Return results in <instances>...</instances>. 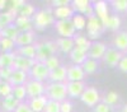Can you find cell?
Returning <instances> with one entry per match:
<instances>
[{"mask_svg": "<svg viewBox=\"0 0 127 112\" xmlns=\"http://www.w3.org/2000/svg\"><path fill=\"white\" fill-rule=\"evenodd\" d=\"M24 85L27 89V97H29V99L41 97V96H46V84L42 83V81L28 79Z\"/></svg>", "mask_w": 127, "mask_h": 112, "instance_id": "cell-6", "label": "cell"}, {"mask_svg": "<svg viewBox=\"0 0 127 112\" xmlns=\"http://www.w3.org/2000/svg\"><path fill=\"white\" fill-rule=\"evenodd\" d=\"M87 29H88V37L89 39H97L102 36L104 27L100 19L97 15H92L87 19Z\"/></svg>", "mask_w": 127, "mask_h": 112, "instance_id": "cell-4", "label": "cell"}, {"mask_svg": "<svg viewBox=\"0 0 127 112\" xmlns=\"http://www.w3.org/2000/svg\"><path fill=\"white\" fill-rule=\"evenodd\" d=\"M34 63H36V60H33V59H28V57L20 56V55H15L13 69L22 70V71H24V73H29L32 66L34 65Z\"/></svg>", "mask_w": 127, "mask_h": 112, "instance_id": "cell-13", "label": "cell"}, {"mask_svg": "<svg viewBox=\"0 0 127 112\" xmlns=\"http://www.w3.org/2000/svg\"><path fill=\"white\" fill-rule=\"evenodd\" d=\"M14 112H33V111H32V108L29 107L28 103H26V102H20L19 106L17 107V110Z\"/></svg>", "mask_w": 127, "mask_h": 112, "instance_id": "cell-46", "label": "cell"}, {"mask_svg": "<svg viewBox=\"0 0 127 112\" xmlns=\"http://www.w3.org/2000/svg\"><path fill=\"white\" fill-rule=\"evenodd\" d=\"M13 70H14L13 68H0V79L8 81L13 73Z\"/></svg>", "mask_w": 127, "mask_h": 112, "instance_id": "cell-42", "label": "cell"}, {"mask_svg": "<svg viewBox=\"0 0 127 112\" xmlns=\"http://www.w3.org/2000/svg\"><path fill=\"white\" fill-rule=\"evenodd\" d=\"M54 15H55V18H57V20L71 19L74 17V9L71 8V5L61 6V8H55L54 9Z\"/></svg>", "mask_w": 127, "mask_h": 112, "instance_id": "cell-26", "label": "cell"}, {"mask_svg": "<svg viewBox=\"0 0 127 112\" xmlns=\"http://www.w3.org/2000/svg\"><path fill=\"white\" fill-rule=\"evenodd\" d=\"M85 75L80 65H71L67 68V81H84Z\"/></svg>", "mask_w": 127, "mask_h": 112, "instance_id": "cell-16", "label": "cell"}, {"mask_svg": "<svg viewBox=\"0 0 127 112\" xmlns=\"http://www.w3.org/2000/svg\"><path fill=\"white\" fill-rule=\"evenodd\" d=\"M60 103H61V102L48 99V102L46 103V107H45L43 112H61V110H60Z\"/></svg>", "mask_w": 127, "mask_h": 112, "instance_id": "cell-40", "label": "cell"}, {"mask_svg": "<svg viewBox=\"0 0 127 112\" xmlns=\"http://www.w3.org/2000/svg\"><path fill=\"white\" fill-rule=\"evenodd\" d=\"M19 33H20L19 28L13 23V24H9V26H6L5 28L1 29V38H8V39H12L15 42V39L18 38Z\"/></svg>", "mask_w": 127, "mask_h": 112, "instance_id": "cell-27", "label": "cell"}, {"mask_svg": "<svg viewBox=\"0 0 127 112\" xmlns=\"http://www.w3.org/2000/svg\"><path fill=\"white\" fill-rule=\"evenodd\" d=\"M112 6L116 12L125 13V12H127V0H113Z\"/></svg>", "mask_w": 127, "mask_h": 112, "instance_id": "cell-41", "label": "cell"}, {"mask_svg": "<svg viewBox=\"0 0 127 112\" xmlns=\"http://www.w3.org/2000/svg\"><path fill=\"white\" fill-rule=\"evenodd\" d=\"M13 96H14L19 102H23V99L27 97L26 85H15V87H13Z\"/></svg>", "mask_w": 127, "mask_h": 112, "instance_id": "cell-38", "label": "cell"}, {"mask_svg": "<svg viewBox=\"0 0 127 112\" xmlns=\"http://www.w3.org/2000/svg\"><path fill=\"white\" fill-rule=\"evenodd\" d=\"M121 112H127V103H126V105H123V107H122Z\"/></svg>", "mask_w": 127, "mask_h": 112, "instance_id": "cell-50", "label": "cell"}, {"mask_svg": "<svg viewBox=\"0 0 127 112\" xmlns=\"http://www.w3.org/2000/svg\"><path fill=\"white\" fill-rule=\"evenodd\" d=\"M55 28L57 33L64 37V38H74L76 33V29L72 24L71 19H62V20H56L55 22Z\"/></svg>", "mask_w": 127, "mask_h": 112, "instance_id": "cell-5", "label": "cell"}, {"mask_svg": "<svg viewBox=\"0 0 127 112\" xmlns=\"http://www.w3.org/2000/svg\"><path fill=\"white\" fill-rule=\"evenodd\" d=\"M74 43H75V48L83 51V52H87V54L89 52V48L92 46L90 39L83 35H76L74 37Z\"/></svg>", "mask_w": 127, "mask_h": 112, "instance_id": "cell-25", "label": "cell"}, {"mask_svg": "<svg viewBox=\"0 0 127 112\" xmlns=\"http://www.w3.org/2000/svg\"><path fill=\"white\" fill-rule=\"evenodd\" d=\"M83 70L85 74H94L95 71L98 70V61L97 60H93V59H87V61L81 65Z\"/></svg>", "mask_w": 127, "mask_h": 112, "instance_id": "cell-32", "label": "cell"}, {"mask_svg": "<svg viewBox=\"0 0 127 112\" xmlns=\"http://www.w3.org/2000/svg\"><path fill=\"white\" fill-rule=\"evenodd\" d=\"M122 57H123V52H121V51H118L114 47H109V48H107V51H105V54H104L102 60L104 61V64L108 65L109 68H116V66H118Z\"/></svg>", "mask_w": 127, "mask_h": 112, "instance_id": "cell-9", "label": "cell"}, {"mask_svg": "<svg viewBox=\"0 0 127 112\" xmlns=\"http://www.w3.org/2000/svg\"><path fill=\"white\" fill-rule=\"evenodd\" d=\"M27 80H28V73H24V71H22V70L14 69L8 81L13 87H15V85H24L27 83Z\"/></svg>", "mask_w": 127, "mask_h": 112, "instance_id": "cell-18", "label": "cell"}, {"mask_svg": "<svg viewBox=\"0 0 127 112\" xmlns=\"http://www.w3.org/2000/svg\"><path fill=\"white\" fill-rule=\"evenodd\" d=\"M33 20V26L36 29L42 31L46 27L51 26L52 23H55V15H54V10L47 8V9H41L38 12H36V14L32 17Z\"/></svg>", "mask_w": 127, "mask_h": 112, "instance_id": "cell-1", "label": "cell"}, {"mask_svg": "<svg viewBox=\"0 0 127 112\" xmlns=\"http://www.w3.org/2000/svg\"><path fill=\"white\" fill-rule=\"evenodd\" d=\"M18 17V12L13 9H9L6 12H1L0 13V29L5 28L9 24H13L15 22V18Z\"/></svg>", "mask_w": 127, "mask_h": 112, "instance_id": "cell-20", "label": "cell"}, {"mask_svg": "<svg viewBox=\"0 0 127 112\" xmlns=\"http://www.w3.org/2000/svg\"><path fill=\"white\" fill-rule=\"evenodd\" d=\"M57 51L56 42L54 41H43V42L36 43V61L43 63L48 57L55 56Z\"/></svg>", "mask_w": 127, "mask_h": 112, "instance_id": "cell-2", "label": "cell"}, {"mask_svg": "<svg viewBox=\"0 0 127 112\" xmlns=\"http://www.w3.org/2000/svg\"><path fill=\"white\" fill-rule=\"evenodd\" d=\"M48 80L51 83H66L67 81V68L60 65L57 69L50 71Z\"/></svg>", "mask_w": 127, "mask_h": 112, "instance_id": "cell-12", "label": "cell"}, {"mask_svg": "<svg viewBox=\"0 0 127 112\" xmlns=\"http://www.w3.org/2000/svg\"><path fill=\"white\" fill-rule=\"evenodd\" d=\"M10 94H13V85L9 81L0 79V96H3V98H4Z\"/></svg>", "mask_w": 127, "mask_h": 112, "instance_id": "cell-37", "label": "cell"}, {"mask_svg": "<svg viewBox=\"0 0 127 112\" xmlns=\"http://www.w3.org/2000/svg\"><path fill=\"white\" fill-rule=\"evenodd\" d=\"M19 103L20 102L13 94H10L1 99V108L4 112H14L17 110V107L19 106Z\"/></svg>", "mask_w": 127, "mask_h": 112, "instance_id": "cell-23", "label": "cell"}, {"mask_svg": "<svg viewBox=\"0 0 127 112\" xmlns=\"http://www.w3.org/2000/svg\"><path fill=\"white\" fill-rule=\"evenodd\" d=\"M34 14H36V8L29 3H26L18 12V15H23V17H28V18H32Z\"/></svg>", "mask_w": 127, "mask_h": 112, "instance_id": "cell-35", "label": "cell"}, {"mask_svg": "<svg viewBox=\"0 0 127 112\" xmlns=\"http://www.w3.org/2000/svg\"><path fill=\"white\" fill-rule=\"evenodd\" d=\"M45 63V65L47 66V69L50 70V71H52V70H55V69H57L61 64H60V59L55 55V56H51V57H48L46 61H43Z\"/></svg>", "mask_w": 127, "mask_h": 112, "instance_id": "cell-39", "label": "cell"}, {"mask_svg": "<svg viewBox=\"0 0 127 112\" xmlns=\"http://www.w3.org/2000/svg\"><path fill=\"white\" fill-rule=\"evenodd\" d=\"M87 85L84 81H66L67 96L71 98H80Z\"/></svg>", "mask_w": 127, "mask_h": 112, "instance_id": "cell-11", "label": "cell"}, {"mask_svg": "<svg viewBox=\"0 0 127 112\" xmlns=\"http://www.w3.org/2000/svg\"><path fill=\"white\" fill-rule=\"evenodd\" d=\"M46 97L57 102L65 101L67 97L66 83H48L46 85Z\"/></svg>", "mask_w": 127, "mask_h": 112, "instance_id": "cell-3", "label": "cell"}, {"mask_svg": "<svg viewBox=\"0 0 127 112\" xmlns=\"http://www.w3.org/2000/svg\"><path fill=\"white\" fill-rule=\"evenodd\" d=\"M51 5L55 8H61V6H67L70 5V1L69 0H54V1H51Z\"/></svg>", "mask_w": 127, "mask_h": 112, "instance_id": "cell-47", "label": "cell"}, {"mask_svg": "<svg viewBox=\"0 0 127 112\" xmlns=\"http://www.w3.org/2000/svg\"><path fill=\"white\" fill-rule=\"evenodd\" d=\"M103 27L104 29H111V31H118L120 27H121V18L117 15V14H113V15H109L107 18L105 22H103Z\"/></svg>", "mask_w": 127, "mask_h": 112, "instance_id": "cell-29", "label": "cell"}, {"mask_svg": "<svg viewBox=\"0 0 127 112\" xmlns=\"http://www.w3.org/2000/svg\"><path fill=\"white\" fill-rule=\"evenodd\" d=\"M15 52H1L0 54V68H13Z\"/></svg>", "mask_w": 127, "mask_h": 112, "instance_id": "cell-30", "label": "cell"}, {"mask_svg": "<svg viewBox=\"0 0 127 112\" xmlns=\"http://www.w3.org/2000/svg\"><path fill=\"white\" fill-rule=\"evenodd\" d=\"M71 8L74 9V12H80L81 15L85 14L88 18L94 15V8H93V4L88 0H74L71 3Z\"/></svg>", "mask_w": 127, "mask_h": 112, "instance_id": "cell-10", "label": "cell"}, {"mask_svg": "<svg viewBox=\"0 0 127 112\" xmlns=\"http://www.w3.org/2000/svg\"><path fill=\"white\" fill-rule=\"evenodd\" d=\"M118 101H120V94L117 93V92H114V90L108 92V93L103 97V103L108 105L111 107H113L114 105H117Z\"/></svg>", "mask_w": 127, "mask_h": 112, "instance_id": "cell-33", "label": "cell"}, {"mask_svg": "<svg viewBox=\"0 0 127 112\" xmlns=\"http://www.w3.org/2000/svg\"><path fill=\"white\" fill-rule=\"evenodd\" d=\"M107 48H108L107 45L103 42H92V46H90L89 52H88V57L98 61L99 59H103Z\"/></svg>", "mask_w": 127, "mask_h": 112, "instance_id": "cell-14", "label": "cell"}, {"mask_svg": "<svg viewBox=\"0 0 127 112\" xmlns=\"http://www.w3.org/2000/svg\"><path fill=\"white\" fill-rule=\"evenodd\" d=\"M24 4H26L24 0H13L12 4H10V8H9V9H13V10H15V12H19L20 8H22Z\"/></svg>", "mask_w": 127, "mask_h": 112, "instance_id": "cell-45", "label": "cell"}, {"mask_svg": "<svg viewBox=\"0 0 127 112\" xmlns=\"http://www.w3.org/2000/svg\"><path fill=\"white\" fill-rule=\"evenodd\" d=\"M55 42H56L57 50H60L61 52H64V54H70L71 51L75 48L74 38H64V37H60V38H57L55 41Z\"/></svg>", "mask_w": 127, "mask_h": 112, "instance_id": "cell-21", "label": "cell"}, {"mask_svg": "<svg viewBox=\"0 0 127 112\" xmlns=\"http://www.w3.org/2000/svg\"><path fill=\"white\" fill-rule=\"evenodd\" d=\"M5 6H6V1L5 0H0V10L5 9Z\"/></svg>", "mask_w": 127, "mask_h": 112, "instance_id": "cell-49", "label": "cell"}, {"mask_svg": "<svg viewBox=\"0 0 127 112\" xmlns=\"http://www.w3.org/2000/svg\"><path fill=\"white\" fill-rule=\"evenodd\" d=\"M94 112H113V107L103 103V102H99V103L94 107Z\"/></svg>", "mask_w": 127, "mask_h": 112, "instance_id": "cell-43", "label": "cell"}, {"mask_svg": "<svg viewBox=\"0 0 127 112\" xmlns=\"http://www.w3.org/2000/svg\"><path fill=\"white\" fill-rule=\"evenodd\" d=\"M69 56H70V60L74 63V65H80V66L85 63L87 59H88V54L83 52V51H80L78 48H74L69 54Z\"/></svg>", "mask_w": 127, "mask_h": 112, "instance_id": "cell-28", "label": "cell"}, {"mask_svg": "<svg viewBox=\"0 0 127 112\" xmlns=\"http://www.w3.org/2000/svg\"><path fill=\"white\" fill-rule=\"evenodd\" d=\"M17 55L24 56L28 59H33L36 60V43L34 45H29V46H23V47H18L15 51Z\"/></svg>", "mask_w": 127, "mask_h": 112, "instance_id": "cell-31", "label": "cell"}, {"mask_svg": "<svg viewBox=\"0 0 127 112\" xmlns=\"http://www.w3.org/2000/svg\"><path fill=\"white\" fill-rule=\"evenodd\" d=\"M81 102L88 107H95L100 102V94L99 90L95 87H87L85 90L83 92V94L80 97Z\"/></svg>", "mask_w": 127, "mask_h": 112, "instance_id": "cell-7", "label": "cell"}, {"mask_svg": "<svg viewBox=\"0 0 127 112\" xmlns=\"http://www.w3.org/2000/svg\"><path fill=\"white\" fill-rule=\"evenodd\" d=\"M28 74H29L31 79L45 83V80H47L48 76H50V70L47 69V66L45 65V63L36 61L34 65L32 66V69H31V71H29Z\"/></svg>", "mask_w": 127, "mask_h": 112, "instance_id": "cell-8", "label": "cell"}, {"mask_svg": "<svg viewBox=\"0 0 127 112\" xmlns=\"http://www.w3.org/2000/svg\"><path fill=\"white\" fill-rule=\"evenodd\" d=\"M14 24L19 28L20 32H29V31H33V20L32 18L28 17H23V15H18L15 18Z\"/></svg>", "mask_w": 127, "mask_h": 112, "instance_id": "cell-22", "label": "cell"}, {"mask_svg": "<svg viewBox=\"0 0 127 112\" xmlns=\"http://www.w3.org/2000/svg\"><path fill=\"white\" fill-rule=\"evenodd\" d=\"M60 110H61V112H72V103L67 99L62 101L60 103Z\"/></svg>", "mask_w": 127, "mask_h": 112, "instance_id": "cell-44", "label": "cell"}, {"mask_svg": "<svg viewBox=\"0 0 127 112\" xmlns=\"http://www.w3.org/2000/svg\"><path fill=\"white\" fill-rule=\"evenodd\" d=\"M118 69L121 71H123V73H127V55L126 56L123 55V57L121 59L120 64H118Z\"/></svg>", "mask_w": 127, "mask_h": 112, "instance_id": "cell-48", "label": "cell"}, {"mask_svg": "<svg viewBox=\"0 0 127 112\" xmlns=\"http://www.w3.org/2000/svg\"><path fill=\"white\" fill-rule=\"evenodd\" d=\"M93 8H94V14L97 15L100 22H105L107 18L109 17V12H108V4L105 1H95L93 4Z\"/></svg>", "mask_w": 127, "mask_h": 112, "instance_id": "cell-17", "label": "cell"}, {"mask_svg": "<svg viewBox=\"0 0 127 112\" xmlns=\"http://www.w3.org/2000/svg\"><path fill=\"white\" fill-rule=\"evenodd\" d=\"M113 46L118 51H127V31H120L113 37Z\"/></svg>", "mask_w": 127, "mask_h": 112, "instance_id": "cell-19", "label": "cell"}, {"mask_svg": "<svg viewBox=\"0 0 127 112\" xmlns=\"http://www.w3.org/2000/svg\"><path fill=\"white\" fill-rule=\"evenodd\" d=\"M71 20H72V24H74V27H75L76 31H83L84 28L87 27V19H85V17L81 15V14L74 15L71 18Z\"/></svg>", "mask_w": 127, "mask_h": 112, "instance_id": "cell-34", "label": "cell"}, {"mask_svg": "<svg viewBox=\"0 0 127 112\" xmlns=\"http://www.w3.org/2000/svg\"><path fill=\"white\" fill-rule=\"evenodd\" d=\"M126 52H127V51H126Z\"/></svg>", "mask_w": 127, "mask_h": 112, "instance_id": "cell-52", "label": "cell"}, {"mask_svg": "<svg viewBox=\"0 0 127 112\" xmlns=\"http://www.w3.org/2000/svg\"><path fill=\"white\" fill-rule=\"evenodd\" d=\"M0 38H1V29H0Z\"/></svg>", "mask_w": 127, "mask_h": 112, "instance_id": "cell-51", "label": "cell"}, {"mask_svg": "<svg viewBox=\"0 0 127 112\" xmlns=\"http://www.w3.org/2000/svg\"><path fill=\"white\" fill-rule=\"evenodd\" d=\"M34 41H36V32H34V31H29V32H20L18 38L15 39V46L23 47V46L34 45Z\"/></svg>", "mask_w": 127, "mask_h": 112, "instance_id": "cell-15", "label": "cell"}, {"mask_svg": "<svg viewBox=\"0 0 127 112\" xmlns=\"http://www.w3.org/2000/svg\"><path fill=\"white\" fill-rule=\"evenodd\" d=\"M47 102H48V98L46 96H41V97H36V98L29 99L28 105L33 112H43Z\"/></svg>", "mask_w": 127, "mask_h": 112, "instance_id": "cell-24", "label": "cell"}, {"mask_svg": "<svg viewBox=\"0 0 127 112\" xmlns=\"http://www.w3.org/2000/svg\"><path fill=\"white\" fill-rule=\"evenodd\" d=\"M15 42L8 38H0V48L3 50V52H14Z\"/></svg>", "mask_w": 127, "mask_h": 112, "instance_id": "cell-36", "label": "cell"}]
</instances>
